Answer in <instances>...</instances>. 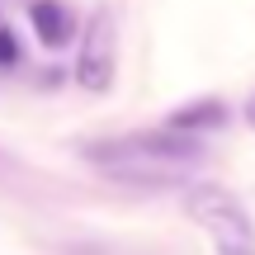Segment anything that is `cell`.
Listing matches in <instances>:
<instances>
[{"instance_id": "1", "label": "cell", "mask_w": 255, "mask_h": 255, "mask_svg": "<svg viewBox=\"0 0 255 255\" xmlns=\"http://www.w3.org/2000/svg\"><path fill=\"white\" fill-rule=\"evenodd\" d=\"M85 161L95 170H104L109 180L123 184H142V189H165V184L189 180V170L203 161V146L189 132H137L119 137V142H95L85 146Z\"/></svg>"}, {"instance_id": "2", "label": "cell", "mask_w": 255, "mask_h": 255, "mask_svg": "<svg viewBox=\"0 0 255 255\" xmlns=\"http://www.w3.org/2000/svg\"><path fill=\"white\" fill-rule=\"evenodd\" d=\"M184 208L208 232L213 255H255V232H251L246 208L237 203V194H227L222 184H194L184 194Z\"/></svg>"}, {"instance_id": "3", "label": "cell", "mask_w": 255, "mask_h": 255, "mask_svg": "<svg viewBox=\"0 0 255 255\" xmlns=\"http://www.w3.org/2000/svg\"><path fill=\"white\" fill-rule=\"evenodd\" d=\"M114 19H109V9H95L90 14V24H85V33H81V52H76V85L81 90H90V95H104L114 85Z\"/></svg>"}, {"instance_id": "4", "label": "cell", "mask_w": 255, "mask_h": 255, "mask_svg": "<svg viewBox=\"0 0 255 255\" xmlns=\"http://www.w3.org/2000/svg\"><path fill=\"white\" fill-rule=\"evenodd\" d=\"M28 14H33V28H38V38L47 47H66L76 38V19L57 0H28Z\"/></svg>"}, {"instance_id": "5", "label": "cell", "mask_w": 255, "mask_h": 255, "mask_svg": "<svg viewBox=\"0 0 255 255\" xmlns=\"http://www.w3.org/2000/svg\"><path fill=\"white\" fill-rule=\"evenodd\" d=\"M222 123H227V109L218 100H194V104H180L170 114L175 132H203V128H222Z\"/></svg>"}, {"instance_id": "6", "label": "cell", "mask_w": 255, "mask_h": 255, "mask_svg": "<svg viewBox=\"0 0 255 255\" xmlns=\"http://www.w3.org/2000/svg\"><path fill=\"white\" fill-rule=\"evenodd\" d=\"M14 62H19V47L9 38V28H0V66H14Z\"/></svg>"}, {"instance_id": "7", "label": "cell", "mask_w": 255, "mask_h": 255, "mask_svg": "<svg viewBox=\"0 0 255 255\" xmlns=\"http://www.w3.org/2000/svg\"><path fill=\"white\" fill-rule=\"evenodd\" d=\"M251 128H255V100H251Z\"/></svg>"}]
</instances>
